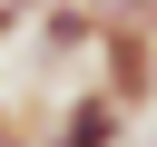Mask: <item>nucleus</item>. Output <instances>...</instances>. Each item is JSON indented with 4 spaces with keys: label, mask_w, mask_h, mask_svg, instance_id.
<instances>
[{
    "label": "nucleus",
    "mask_w": 157,
    "mask_h": 147,
    "mask_svg": "<svg viewBox=\"0 0 157 147\" xmlns=\"http://www.w3.org/2000/svg\"><path fill=\"white\" fill-rule=\"evenodd\" d=\"M39 10H49V0H0V39H20V29H39Z\"/></svg>",
    "instance_id": "nucleus-4"
},
{
    "label": "nucleus",
    "mask_w": 157,
    "mask_h": 147,
    "mask_svg": "<svg viewBox=\"0 0 157 147\" xmlns=\"http://www.w3.org/2000/svg\"><path fill=\"white\" fill-rule=\"evenodd\" d=\"M98 39H108V0H49V10H39V29H29V49H39L49 69L98 59Z\"/></svg>",
    "instance_id": "nucleus-3"
},
{
    "label": "nucleus",
    "mask_w": 157,
    "mask_h": 147,
    "mask_svg": "<svg viewBox=\"0 0 157 147\" xmlns=\"http://www.w3.org/2000/svg\"><path fill=\"white\" fill-rule=\"evenodd\" d=\"M39 147H128V108L98 88V78H78L59 108H49V127H39Z\"/></svg>",
    "instance_id": "nucleus-2"
},
{
    "label": "nucleus",
    "mask_w": 157,
    "mask_h": 147,
    "mask_svg": "<svg viewBox=\"0 0 157 147\" xmlns=\"http://www.w3.org/2000/svg\"><path fill=\"white\" fill-rule=\"evenodd\" d=\"M98 88H108L128 118H147V108H157V29L108 20V39H98Z\"/></svg>",
    "instance_id": "nucleus-1"
},
{
    "label": "nucleus",
    "mask_w": 157,
    "mask_h": 147,
    "mask_svg": "<svg viewBox=\"0 0 157 147\" xmlns=\"http://www.w3.org/2000/svg\"><path fill=\"white\" fill-rule=\"evenodd\" d=\"M0 147H39V127H20V118H0Z\"/></svg>",
    "instance_id": "nucleus-5"
}]
</instances>
